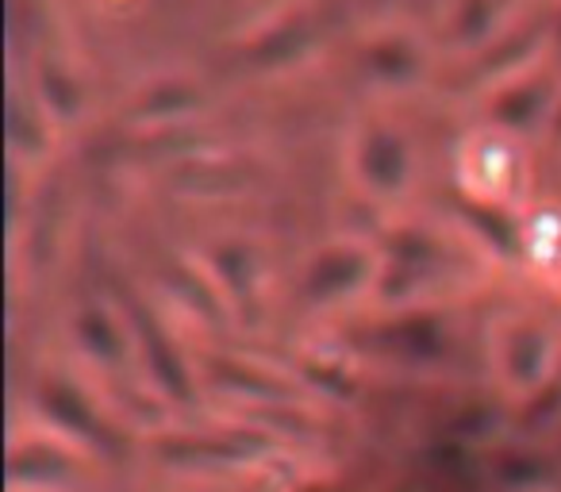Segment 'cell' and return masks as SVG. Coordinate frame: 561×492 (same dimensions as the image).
<instances>
[{"label": "cell", "instance_id": "cell-16", "mask_svg": "<svg viewBox=\"0 0 561 492\" xmlns=\"http://www.w3.org/2000/svg\"><path fill=\"white\" fill-rule=\"evenodd\" d=\"M546 27H550V55H553V62L561 66V0H553V9H550V20H546Z\"/></svg>", "mask_w": 561, "mask_h": 492}, {"label": "cell", "instance_id": "cell-10", "mask_svg": "<svg viewBox=\"0 0 561 492\" xmlns=\"http://www.w3.org/2000/svg\"><path fill=\"white\" fill-rule=\"evenodd\" d=\"M354 66L366 78V85L381 89V93H408L431 73V55L420 35L408 27H377V32L362 35Z\"/></svg>", "mask_w": 561, "mask_h": 492}, {"label": "cell", "instance_id": "cell-1", "mask_svg": "<svg viewBox=\"0 0 561 492\" xmlns=\"http://www.w3.org/2000/svg\"><path fill=\"white\" fill-rule=\"evenodd\" d=\"M481 259L461 234H446L415 216H397L377 234V289L369 308L446 305L466 262Z\"/></svg>", "mask_w": 561, "mask_h": 492}, {"label": "cell", "instance_id": "cell-7", "mask_svg": "<svg viewBox=\"0 0 561 492\" xmlns=\"http://www.w3.org/2000/svg\"><path fill=\"white\" fill-rule=\"evenodd\" d=\"M561 96V66L553 62V55H538L527 66L492 78L481 89V112L484 124L500 127L507 135L535 142L546 139V127L553 119Z\"/></svg>", "mask_w": 561, "mask_h": 492}, {"label": "cell", "instance_id": "cell-11", "mask_svg": "<svg viewBox=\"0 0 561 492\" xmlns=\"http://www.w3.org/2000/svg\"><path fill=\"white\" fill-rule=\"evenodd\" d=\"M73 351L85 366H96L101 374H124L127 362H135V335L127 323L124 305H112L104 297H89L73 305L66 323Z\"/></svg>", "mask_w": 561, "mask_h": 492}, {"label": "cell", "instance_id": "cell-14", "mask_svg": "<svg viewBox=\"0 0 561 492\" xmlns=\"http://www.w3.org/2000/svg\"><path fill=\"white\" fill-rule=\"evenodd\" d=\"M523 274L561 289V201H530L523 211Z\"/></svg>", "mask_w": 561, "mask_h": 492}, {"label": "cell", "instance_id": "cell-15", "mask_svg": "<svg viewBox=\"0 0 561 492\" xmlns=\"http://www.w3.org/2000/svg\"><path fill=\"white\" fill-rule=\"evenodd\" d=\"M507 27V4L504 0H450L443 39L458 55H477L489 50Z\"/></svg>", "mask_w": 561, "mask_h": 492}, {"label": "cell", "instance_id": "cell-18", "mask_svg": "<svg viewBox=\"0 0 561 492\" xmlns=\"http://www.w3.org/2000/svg\"><path fill=\"white\" fill-rule=\"evenodd\" d=\"M96 4H104V9H124V4H131V0H96Z\"/></svg>", "mask_w": 561, "mask_h": 492}, {"label": "cell", "instance_id": "cell-8", "mask_svg": "<svg viewBox=\"0 0 561 492\" xmlns=\"http://www.w3.org/2000/svg\"><path fill=\"white\" fill-rule=\"evenodd\" d=\"M35 412L43 427L55 431L70 446L85 450L89 458H119L124 454V431L112 415L96 404V397L70 374H39L35 377Z\"/></svg>", "mask_w": 561, "mask_h": 492}, {"label": "cell", "instance_id": "cell-12", "mask_svg": "<svg viewBox=\"0 0 561 492\" xmlns=\"http://www.w3.org/2000/svg\"><path fill=\"white\" fill-rule=\"evenodd\" d=\"M85 450L43 431L39 438H16L9 454V489L12 492H70L85 473Z\"/></svg>", "mask_w": 561, "mask_h": 492}, {"label": "cell", "instance_id": "cell-13", "mask_svg": "<svg viewBox=\"0 0 561 492\" xmlns=\"http://www.w3.org/2000/svg\"><path fill=\"white\" fill-rule=\"evenodd\" d=\"M58 135V119L47 112V104L35 96L32 85H20V78H12V93H9V150H12V165H27L35 170L39 162H47L50 150H55Z\"/></svg>", "mask_w": 561, "mask_h": 492}, {"label": "cell", "instance_id": "cell-3", "mask_svg": "<svg viewBox=\"0 0 561 492\" xmlns=\"http://www.w3.org/2000/svg\"><path fill=\"white\" fill-rule=\"evenodd\" d=\"M377 289V239L335 234L316 242L297 274L300 312L331 316L346 308L374 305Z\"/></svg>", "mask_w": 561, "mask_h": 492}, {"label": "cell", "instance_id": "cell-5", "mask_svg": "<svg viewBox=\"0 0 561 492\" xmlns=\"http://www.w3.org/2000/svg\"><path fill=\"white\" fill-rule=\"evenodd\" d=\"M362 335L369 351L389 366L404 369H443L458 354L461 328L450 305H412V308H369Z\"/></svg>", "mask_w": 561, "mask_h": 492}, {"label": "cell", "instance_id": "cell-4", "mask_svg": "<svg viewBox=\"0 0 561 492\" xmlns=\"http://www.w3.org/2000/svg\"><path fill=\"white\" fill-rule=\"evenodd\" d=\"M489 366L507 400H535L561 369V328L550 316L512 312L489 331Z\"/></svg>", "mask_w": 561, "mask_h": 492}, {"label": "cell", "instance_id": "cell-9", "mask_svg": "<svg viewBox=\"0 0 561 492\" xmlns=\"http://www.w3.org/2000/svg\"><path fill=\"white\" fill-rule=\"evenodd\" d=\"M119 305H124L127 323H131V335H135V362L147 369L150 389L162 400H170V404H193L196 374L185 362V354L178 351V339H170L162 323L150 320L147 305H139L131 297H124Z\"/></svg>", "mask_w": 561, "mask_h": 492}, {"label": "cell", "instance_id": "cell-2", "mask_svg": "<svg viewBox=\"0 0 561 492\" xmlns=\"http://www.w3.org/2000/svg\"><path fill=\"white\" fill-rule=\"evenodd\" d=\"M343 162L362 201L385 211L404 208L420 181V147L412 127L389 112H366L362 119H354Z\"/></svg>", "mask_w": 561, "mask_h": 492}, {"label": "cell", "instance_id": "cell-6", "mask_svg": "<svg viewBox=\"0 0 561 492\" xmlns=\"http://www.w3.org/2000/svg\"><path fill=\"white\" fill-rule=\"evenodd\" d=\"M530 142L519 135H507L492 124H477L461 135L458 155H454V188L481 201L512 204L527 208L530 204Z\"/></svg>", "mask_w": 561, "mask_h": 492}, {"label": "cell", "instance_id": "cell-17", "mask_svg": "<svg viewBox=\"0 0 561 492\" xmlns=\"http://www.w3.org/2000/svg\"><path fill=\"white\" fill-rule=\"evenodd\" d=\"M542 142H550V147L561 155V96H558V108H553V119H550V127H546V139Z\"/></svg>", "mask_w": 561, "mask_h": 492}]
</instances>
